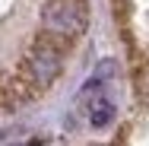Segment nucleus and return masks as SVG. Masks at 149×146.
<instances>
[{
    "label": "nucleus",
    "mask_w": 149,
    "mask_h": 146,
    "mask_svg": "<svg viewBox=\"0 0 149 146\" xmlns=\"http://www.w3.org/2000/svg\"><path fill=\"white\" fill-rule=\"evenodd\" d=\"M16 146H38L35 140H26V143H16Z\"/></svg>",
    "instance_id": "4"
},
{
    "label": "nucleus",
    "mask_w": 149,
    "mask_h": 146,
    "mask_svg": "<svg viewBox=\"0 0 149 146\" xmlns=\"http://www.w3.org/2000/svg\"><path fill=\"white\" fill-rule=\"evenodd\" d=\"M89 29L86 0H45L41 3V35L54 45H70Z\"/></svg>",
    "instance_id": "1"
},
{
    "label": "nucleus",
    "mask_w": 149,
    "mask_h": 146,
    "mask_svg": "<svg viewBox=\"0 0 149 146\" xmlns=\"http://www.w3.org/2000/svg\"><path fill=\"white\" fill-rule=\"evenodd\" d=\"M95 83L83 89V102H86V111H89V124L92 127H108L111 121H114V102L98 89V92H92Z\"/></svg>",
    "instance_id": "3"
},
{
    "label": "nucleus",
    "mask_w": 149,
    "mask_h": 146,
    "mask_svg": "<svg viewBox=\"0 0 149 146\" xmlns=\"http://www.w3.org/2000/svg\"><path fill=\"white\" fill-rule=\"evenodd\" d=\"M63 70V54H60V45H54L48 35H38L26 48V57H22V67L19 73L29 80V86L38 92V89H48Z\"/></svg>",
    "instance_id": "2"
}]
</instances>
